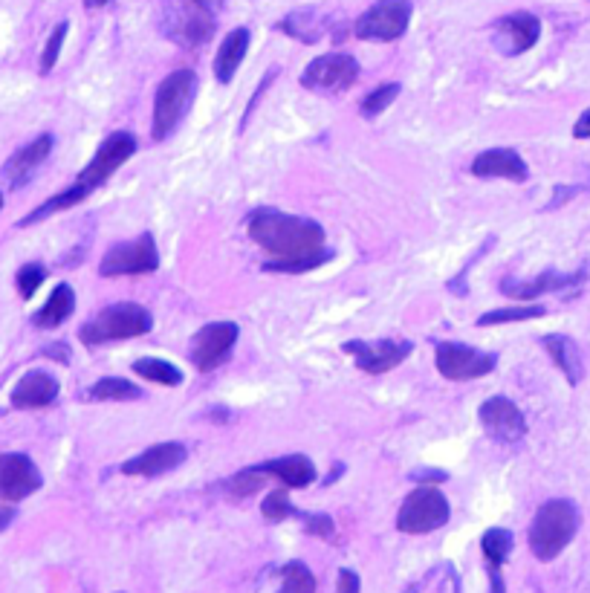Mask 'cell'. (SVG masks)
<instances>
[{
  "mask_svg": "<svg viewBox=\"0 0 590 593\" xmlns=\"http://www.w3.org/2000/svg\"><path fill=\"white\" fill-rule=\"evenodd\" d=\"M136 151V136L128 134V131H116V134H110L102 145H99V151H96V157L90 160L87 168H81V174L76 177V186L81 191H87V197L93 194L96 189H102L105 183H108L110 177L125 165V162L134 157Z\"/></svg>",
  "mask_w": 590,
  "mask_h": 593,
  "instance_id": "cell-7",
  "label": "cell"
},
{
  "mask_svg": "<svg viewBox=\"0 0 590 593\" xmlns=\"http://www.w3.org/2000/svg\"><path fill=\"white\" fill-rule=\"evenodd\" d=\"M472 174L481 180H512V183H524L530 177L527 162L521 160L518 151L512 148H489L475 157L472 162Z\"/></svg>",
  "mask_w": 590,
  "mask_h": 593,
  "instance_id": "cell-17",
  "label": "cell"
},
{
  "mask_svg": "<svg viewBox=\"0 0 590 593\" xmlns=\"http://www.w3.org/2000/svg\"><path fill=\"white\" fill-rule=\"evenodd\" d=\"M131 368H134L142 379L157 382V385H180V382H183V374H180L171 362H165V359H151V356H145V359H136Z\"/></svg>",
  "mask_w": 590,
  "mask_h": 593,
  "instance_id": "cell-29",
  "label": "cell"
},
{
  "mask_svg": "<svg viewBox=\"0 0 590 593\" xmlns=\"http://www.w3.org/2000/svg\"><path fill=\"white\" fill-rule=\"evenodd\" d=\"M301 521H304V527H307V533L310 536H319V539H330L333 536V530H336V524H333V518L330 515H298Z\"/></svg>",
  "mask_w": 590,
  "mask_h": 593,
  "instance_id": "cell-37",
  "label": "cell"
},
{
  "mask_svg": "<svg viewBox=\"0 0 590 593\" xmlns=\"http://www.w3.org/2000/svg\"><path fill=\"white\" fill-rule=\"evenodd\" d=\"M165 32L174 38V44L194 50L215 35V9H209L197 0L171 3L165 12Z\"/></svg>",
  "mask_w": 590,
  "mask_h": 593,
  "instance_id": "cell-6",
  "label": "cell"
},
{
  "mask_svg": "<svg viewBox=\"0 0 590 593\" xmlns=\"http://www.w3.org/2000/svg\"><path fill=\"white\" fill-rule=\"evenodd\" d=\"M449 515L452 510H449L446 495L434 486H420L403 501L400 515H397V527L408 536H426V533L440 530L449 521Z\"/></svg>",
  "mask_w": 590,
  "mask_h": 593,
  "instance_id": "cell-5",
  "label": "cell"
},
{
  "mask_svg": "<svg viewBox=\"0 0 590 593\" xmlns=\"http://www.w3.org/2000/svg\"><path fill=\"white\" fill-rule=\"evenodd\" d=\"M197 73L194 70H174L165 76L154 96V122H151V136L162 142L177 131V125L186 119L188 108L197 96Z\"/></svg>",
  "mask_w": 590,
  "mask_h": 593,
  "instance_id": "cell-4",
  "label": "cell"
},
{
  "mask_svg": "<svg viewBox=\"0 0 590 593\" xmlns=\"http://www.w3.org/2000/svg\"><path fill=\"white\" fill-rule=\"evenodd\" d=\"M512 544H515V539H512L510 530H504V527H492V530H486L481 539L483 559L489 562V567H501L507 559H510Z\"/></svg>",
  "mask_w": 590,
  "mask_h": 593,
  "instance_id": "cell-28",
  "label": "cell"
},
{
  "mask_svg": "<svg viewBox=\"0 0 590 593\" xmlns=\"http://www.w3.org/2000/svg\"><path fill=\"white\" fill-rule=\"evenodd\" d=\"M547 313L544 304H527V307H504V310H492L478 319V327H492V324H510V322H530L541 319Z\"/></svg>",
  "mask_w": 590,
  "mask_h": 593,
  "instance_id": "cell-30",
  "label": "cell"
},
{
  "mask_svg": "<svg viewBox=\"0 0 590 593\" xmlns=\"http://www.w3.org/2000/svg\"><path fill=\"white\" fill-rule=\"evenodd\" d=\"M579 530V510L567 498H553L538 507L536 518L530 524V550L538 562H553L562 556V550L576 539Z\"/></svg>",
  "mask_w": 590,
  "mask_h": 593,
  "instance_id": "cell-2",
  "label": "cell"
},
{
  "mask_svg": "<svg viewBox=\"0 0 590 593\" xmlns=\"http://www.w3.org/2000/svg\"><path fill=\"white\" fill-rule=\"evenodd\" d=\"M498 365V356L486 351H475L460 342H440L437 345V371L440 377L452 382H466V379H481L492 374Z\"/></svg>",
  "mask_w": 590,
  "mask_h": 593,
  "instance_id": "cell-11",
  "label": "cell"
},
{
  "mask_svg": "<svg viewBox=\"0 0 590 593\" xmlns=\"http://www.w3.org/2000/svg\"><path fill=\"white\" fill-rule=\"evenodd\" d=\"M573 136H576V139H588L590 136V108L585 110V113L579 116V122L573 125Z\"/></svg>",
  "mask_w": 590,
  "mask_h": 593,
  "instance_id": "cell-39",
  "label": "cell"
},
{
  "mask_svg": "<svg viewBox=\"0 0 590 593\" xmlns=\"http://www.w3.org/2000/svg\"><path fill=\"white\" fill-rule=\"evenodd\" d=\"M411 351H414V342H405V339H376V342L350 339L345 342V353L356 359V368L365 374H388L397 365H403Z\"/></svg>",
  "mask_w": 590,
  "mask_h": 593,
  "instance_id": "cell-13",
  "label": "cell"
},
{
  "mask_svg": "<svg viewBox=\"0 0 590 593\" xmlns=\"http://www.w3.org/2000/svg\"><path fill=\"white\" fill-rule=\"evenodd\" d=\"M50 151H53V136L50 134H41L38 139H32L29 145H24L21 151H15L3 165V180L9 183V189L27 186L29 177L47 162Z\"/></svg>",
  "mask_w": 590,
  "mask_h": 593,
  "instance_id": "cell-18",
  "label": "cell"
},
{
  "mask_svg": "<svg viewBox=\"0 0 590 593\" xmlns=\"http://www.w3.org/2000/svg\"><path fill=\"white\" fill-rule=\"evenodd\" d=\"M411 478H429V481H434V484H437V481H443L446 475H443V472H414Z\"/></svg>",
  "mask_w": 590,
  "mask_h": 593,
  "instance_id": "cell-43",
  "label": "cell"
},
{
  "mask_svg": "<svg viewBox=\"0 0 590 593\" xmlns=\"http://www.w3.org/2000/svg\"><path fill=\"white\" fill-rule=\"evenodd\" d=\"M238 324L235 322H212L206 327H200L191 339L188 348V359L200 374H212L215 368H220L229 356L232 348L238 342Z\"/></svg>",
  "mask_w": 590,
  "mask_h": 593,
  "instance_id": "cell-9",
  "label": "cell"
},
{
  "mask_svg": "<svg viewBox=\"0 0 590 593\" xmlns=\"http://www.w3.org/2000/svg\"><path fill=\"white\" fill-rule=\"evenodd\" d=\"M261 513H264L267 521H284V518H298V515H301L293 504H290V495H287L284 489L269 492L267 498H264V504H261Z\"/></svg>",
  "mask_w": 590,
  "mask_h": 593,
  "instance_id": "cell-34",
  "label": "cell"
},
{
  "mask_svg": "<svg viewBox=\"0 0 590 593\" xmlns=\"http://www.w3.org/2000/svg\"><path fill=\"white\" fill-rule=\"evenodd\" d=\"M258 469L267 475V478H278L284 486L290 489H304L316 481V466L307 455H287V458L267 460V463H258Z\"/></svg>",
  "mask_w": 590,
  "mask_h": 593,
  "instance_id": "cell-22",
  "label": "cell"
},
{
  "mask_svg": "<svg viewBox=\"0 0 590 593\" xmlns=\"http://www.w3.org/2000/svg\"><path fill=\"white\" fill-rule=\"evenodd\" d=\"M267 481V475L258 469V466H249V469H241L238 475H232L229 481H226V489L235 495V498H246V495H255L261 486Z\"/></svg>",
  "mask_w": 590,
  "mask_h": 593,
  "instance_id": "cell-33",
  "label": "cell"
},
{
  "mask_svg": "<svg viewBox=\"0 0 590 593\" xmlns=\"http://www.w3.org/2000/svg\"><path fill=\"white\" fill-rule=\"evenodd\" d=\"M478 414H481V426L486 429V434L501 443H518L527 434L524 411L507 397H489Z\"/></svg>",
  "mask_w": 590,
  "mask_h": 593,
  "instance_id": "cell-15",
  "label": "cell"
},
{
  "mask_svg": "<svg viewBox=\"0 0 590 593\" xmlns=\"http://www.w3.org/2000/svg\"><path fill=\"white\" fill-rule=\"evenodd\" d=\"M12 521H15V507H6V504H3V507H0V533H3Z\"/></svg>",
  "mask_w": 590,
  "mask_h": 593,
  "instance_id": "cell-41",
  "label": "cell"
},
{
  "mask_svg": "<svg viewBox=\"0 0 590 593\" xmlns=\"http://www.w3.org/2000/svg\"><path fill=\"white\" fill-rule=\"evenodd\" d=\"M246 50H249V29H232L215 55V79L220 84H229V81L235 79L238 67H241L243 58H246Z\"/></svg>",
  "mask_w": 590,
  "mask_h": 593,
  "instance_id": "cell-23",
  "label": "cell"
},
{
  "mask_svg": "<svg viewBox=\"0 0 590 593\" xmlns=\"http://www.w3.org/2000/svg\"><path fill=\"white\" fill-rule=\"evenodd\" d=\"M44 278H47V270H44L41 264H27V267H21V270H18V278H15L21 298L35 296V290L44 284Z\"/></svg>",
  "mask_w": 590,
  "mask_h": 593,
  "instance_id": "cell-36",
  "label": "cell"
},
{
  "mask_svg": "<svg viewBox=\"0 0 590 593\" xmlns=\"http://www.w3.org/2000/svg\"><path fill=\"white\" fill-rule=\"evenodd\" d=\"M278 593H316V576L304 562H290L281 567V591Z\"/></svg>",
  "mask_w": 590,
  "mask_h": 593,
  "instance_id": "cell-31",
  "label": "cell"
},
{
  "mask_svg": "<svg viewBox=\"0 0 590 593\" xmlns=\"http://www.w3.org/2000/svg\"><path fill=\"white\" fill-rule=\"evenodd\" d=\"M160 267V252L151 232H142L136 241H125L110 246L99 264V275L119 278V275H148Z\"/></svg>",
  "mask_w": 590,
  "mask_h": 593,
  "instance_id": "cell-8",
  "label": "cell"
},
{
  "mask_svg": "<svg viewBox=\"0 0 590 593\" xmlns=\"http://www.w3.org/2000/svg\"><path fill=\"white\" fill-rule=\"evenodd\" d=\"M44 356H58L61 362H70V351H67V348H47Z\"/></svg>",
  "mask_w": 590,
  "mask_h": 593,
  "instance_id": "cell-42",
  "label": "cell"
},
{
  "mask_svg": "<svg viewBox=\"0 0 590 593\" xmlns=\"http://www.w3.org/2000/svg\"><path fill=\"white\" fill-rule=\"evenodd\" d=\"M183 460H186V446L183 443H157V446L145 449L142 455L125 460L122 472L136 475V478H157V475L177 469Z\"/></svg>",
  "mask_w": 590,
  "mask_h": 593,
  "instance_id": "cell-19",
  "label": "cell"
},
{
  "mask_svg": "<svg viewBox=\"0 0 590 593\" xmlns=\"http://www.w3.org/2000/svg\"><path fill=\"white\" fill-rule=\"evenodd\" d=\"M110 0H84V6L87 9H102V6H108Z\"/></svg>",
  "mask_w": 590,
  "mask_h": 593,
  "instance_id": "cell-44",
  "label": "cell"
},
{
  "mask_svg": "<svg viewBox=\"0 0 590 593\" xmlns=\"http://www.w3.org/2000/svg\"><path fill=\"white\" fill-rule=\"evenodd\" d=\"M154 319L151 313L134 304V301H122V304H110L105 307L93 322H87L79 330V339L84 345L96 348V345H108V342H119V339H136L151 333Z\"/></svg>",
  "mask_w": 590,
  "mask_h": 593,
  "instance_id": "cell-3",
  "label": "cell"
},
{
  "mask_svg": "<svg viewBox=\"0 0 590 593\" xmlns=\"http://www.w3.org/2000/svg\"><path fill=\"white\" fill-rule=\"evenodd\" d=\"M58 397V379L47 371H29L12 391L15 408H47Z\"/></svg>",
  "mask_w": 590,
  "mask_h": 593,
  "instance_id": "cell-21",
  "label": "cell"
},
{
  "mask_svg": "<svg viewBox=\"0 0 590 593\" xmlns=\"http://www.w3.org/2000/svg\"><path fill=\"white\" fill-rule=\"evenodd\" d=\"M67 29H70V24L64 21V24H58V27L53 29V35L47 38V47H44V53H41V76L53 73L55 61H58V55H61V47H64V38H67Z\"/></svg>",
  "mask_w": 590,
  "mask_h": 593,
  "instance_id": "cell-35",
  "label": "cell"
},
{
  "mask_svg": "<svg viewBox=\"0 0 590 593\" xmlns=\"http://www.w3.org/2000/svg\"><path fill=\"white\" fill-rule=\"evenodd\" d=\"M362 582L353 570H339V582H336V593H359Z\"/></svg>",
  "mask_w": 590,
  "mask_h": 593,
  "instance_id": "cell-38",
  "label": "cell"
},
{
  "mask_svg": "<svg viewBox=\"0 0 590 593\" xmlns=\"http://www.w3.org/2000/svg\"><path fill=\"white\" fill-rule=\"evenodd\" d=\"M400 87L403 84H397V81H388V84H379L376 90H371L365 99H362V116L365 119H376V116H382L385 110L394 105V99L400 96Z\"/></svg>",
  "mask_w": 590,
  "mask_h": 593,
  "instance_id": "cell-32",
  "label": "cell"
},
{
  "mask_svg": "<svg viewBox=\"0 0 590 593\" xmlns=\"http://www.w3.org/2000/svg\"><path fill=\"white\" fill-rule=\"evenodd\" d=\"M356 79H359V61L353 55L327 53L307 64V70L301 73V87L322 93H342L353 87Z\"/></svg>",
  "mask_w": 590,
  "mask_h": 593,
  "instance_id": "cell-12",
  "label": "cell"
},
{
  "mask_svg": "<svg viewBox=\"0 0 590 593\" xmlns=\"http://www.w3.org/2000/svg\"><path fill=\"white\" fill-rule=\"evenodd\" d=\"M588 278V272H541L538 278L533 281H504L501 290L512 298H521V301H533V298L544 296V293H559V290H567V287H579L582 281Z\"/></svg>",
  "mask_w": 590,
  "mask_h": 593,
  "instance_id": "cell-20",
  "label": "cell"
},
{
  "mask_svg": "<svg viewBox=\"0 0 590 593\" xmlns=\"http://www.w3.org/2000/svg\"><path fill=\"white\" fill-rule=\"evenodd\" d=\"M0 209H3V191H0Z\"/></svg>",
  "mask_w": 590,
  "mask_h": 593,
  "instance_id": "cell-45",
  "label": "cell"
},
{
  "mask_svg": "<svg viewBox=\"0 0 590 593\" xmlns=\"http://www.w3.org/2000/svg\"><path fill=\"white\" fill-rule=\"evenodd\" d=\"M41 484H44V478L32 458L21 455V452L0 455V501L18 504L32 492H38Z\"/></svg>",
  "mask_w": 590,
  "mask_h": 593,
  "instance_id": "cell-14",
  "label": "cell"
},
{
  "mask_svg": "<svg viewBox=\"0 0 590 593\" xmlns=\"http://www.w3.org/2000/svg\"><path fill=\"white\" fill-rule=\"evenodd\" d=\"M87 397L96 400V403H131V400L142 397V391L136 388L134 382H128V379L105 377L87 391Z\"/></svg>",
  "mask_w": 590,
  "mask_h": 593,
  "instance_id": "cell-26",
  "label": "cell"
},
{
  "mask_svg": "<svg viewBox=\"0 0 590 593\" xmlns=\"http://www.w3.org/2000/svg\"><path fill=\"white\" fill-rule=\"evenodd\" d=\"M489 582H492V593H507L504 591V579H501L498 567H489Z\"/></svg>",
  "mask_w": 590,
  "mask_h": 593,
  "instance_id": "cell-40",
  "label": "cell"
},
{
  "mask_svg": "<svg viewBox=\"0 0 590 593\" xmlns=\"http://www.w3.org/2000/svg\"><path fill=\"white\" fill-rule=\"evenodd\" d=\"M541 35V21L530 12H512L492 29V41L504 55H521L533 50Z\"/></svg>",
  "mask_w": 590,
  "mask_h": 593,
  "instance_id": "cell-16",
  "label": "cell"
},
{
  "mask_svg": "<svg viewBox=\"0 0 590 593\" xmlns=\"http://www.w3.org/2000/svg\"><path fill=\"white\" fill-rule=\"evenodd\" d=\"M76 310V293L70 284H58L53 290V296L47 298V304L35 313V327L41 330H55L67 322Z\"/></svg>",
  "mask_w": 590,
  "mask_h": 593,
  "instance_id": "cell-25",
  "label": "cell"
},
{
  "mask_svg": "<svg viewBox=\"0 0 590 593\" xmlns=\"http://www.w3.org/2000/svg\"><path fill=\"white\" fill-rule=\"evenodd\" d=\"M411 24L408 0H376L374 6L356 21V38L362 41H397Z\"/></svg>",
  "mask_w": 590,
  "mask_h": 593,
  "instance_id": "cell-10",
  "label": "cell"
},
{
  "mask_svg": "<svg viewBox=\"0 0 590 593\" xmlns=\"http://www.w3.org/2000/svg\"><path fill=\"white\" fill-rule=\"evenodd\" d=\"M246 232L272 255L264 264L267 272H310L333 258V252L324 249V229L307 217L258 209L246 220Z\"/></svg>",
  "mask_w": 590,
  "mask_h": 593,
  "instance_id": "cell-1",
  "label": "cell"
},
{
  "mask_svg": "<svg viewBox=\"0 0 590 593\" xmlns=\"http://www.w3.org/2000/svg\"><path fill=\"white\" fill-rule=\"evenodd\" d=\"M278 29L287 32V35H293L298 41H304V44H316V41L322 38V21H319L316 12H310V9L287 15V18L278 24Z\"/></svg>",
  "mask_w": 590,
  "mask_h": 593,
  "instance_id": "cell-27",
  "label": "cell"
},
{
  "mask_svg": "<svg viewBox=\"0 0 590 593\" xmlns=\"http://www.w3.org/2000/svg\"><path fill=\"white\" fill-rule=\"evenodd\" d=\"M541 345H544V351L550 353V359L556 362V368L567 377L570 385H579V382H582V374H585V368H582V353H579L576 342H573L570 336L550 333V336H544Z\"/></svg>",
  "mask_w": 590,
  "mask_h": 593,
  "instance_id": "cell-24",
  "label": "cell"
}]
</instances>
